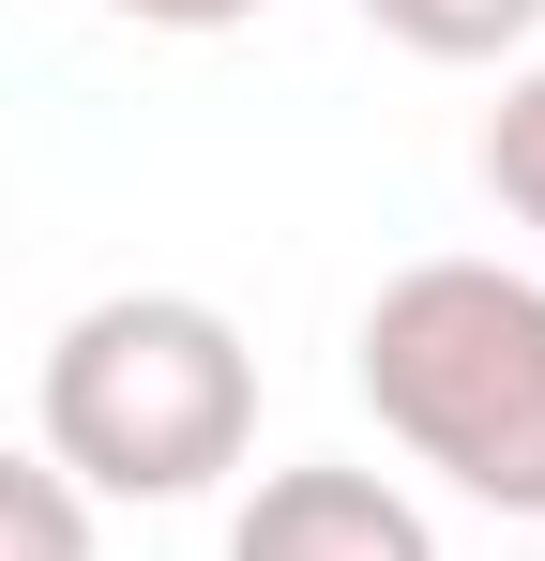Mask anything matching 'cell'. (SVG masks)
<instances>
[{
	"mask_svg": "<svg viewBox=\"0 0 545 561\" xmlns=\"http://www.w3.org/2000/svg\"><path fill=\"white\" fill-rule=\"evenodd\" d=\"M485 197H500V213L545 243V61L500 92V122H485Z\"/></svg>",
	"mask_w": 545,
	"mask_h": 561,
	"instance_id": "cell-6",
	"label": "cell"
},
{
	"mask_svg": "<svg viewBox=\"0 0 545 561\" xmlns=\"http://www.w3.org/2000/svg\"><path fill=\"white\" fill-rule=\"evenodd\" d=\"M258 456V350L197 288H106L46 350V470L77 501H197Z\"/></svg>",
	"mask_w": 545,
	"mask_h": 561,
	"instance_id": "cell-1",
	"label": "cell"
},
{
	"mask_svg": "<svg viewBox=\"0 0 545 561\" xmlns=\"http://www.w3.org/2000/svg\"><path fill=\"white\" fill-rule=\"evenodd\" d=\"M0 561H91V501L46 456H0Z\"/></svg>",
	"mask_w": 545,
	"mask_h": 561,
	"instance_id": "cell-5",
	"label": "cell"
},
{
	"mask_svg": "<svg viewBox=\"0 0 545 561\" xmlns=\"http://www.w3.org/2000/svg\"><path fill=\"white\" fill-rule=\"evenodd\" d=\"M121 15H137V31H243L258 0H121Z\"/></svg>",
	"mask_w": 545,
	"mask_h": 561,
	"instance_id": "cell-7",
	"label": "cell"
},
{
	"mask_svg": "<svg viewBox=\"0 0 545 561\" xmlns=\"http://www.w3.org/2000/svg\"><path fill=\"white\" fill-rule=\"evenodd\" d=\"M228 561H440V531L379 470H272L258 501L228 516Z\"/></svg>",
	"mask_w": 545,
	"mask_h": 561,
	"instance_id": "cell-3",
	"label": "cell"
},
{
	"mask_svg": "<svg viewBox=\"0 0 545 561\" xmlns=\"http://www.w3.org/2000/svg\"><path fill=\"white\" fill-rule=\"evenodd\" d=\"M349 379L379 410V440L500 501V516H545V288L500 274V259H409V274L363 304Z\"/></svg>",
	"mask_w": 545,
	"mask_h": 561,
	"instance_id": "cell-2",
	"label": "cell"
},
{
	"mask_svg": "<svg viewBox=\"0 0 545 561\" xmlns=\"http://www.w3.org/2000/svg\"><path fill=\"white\" fill-rule=\"evenodd\" d=\"M363 31H394L409 61H500L545 31V0H363Z\"/></svg>",
	"mask_w": 545,
	"mask_h": 561,
	"instance_id": "cell-4",
	"label": "cell"
}]
</instances>
